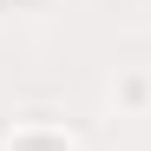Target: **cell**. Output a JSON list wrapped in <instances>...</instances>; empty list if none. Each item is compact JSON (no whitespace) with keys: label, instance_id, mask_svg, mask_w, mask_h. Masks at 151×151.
Returning a JSON list of instances; mask_svg holds the SVG:
<instances>
[{"label":"cell","instance_id":"cell-1","mask_svg":"<svg viewBox=\"0 0 151 151\" xmlns=\"http://www.w3.org/2000/svg\"><path fill=\"white\" fill-rule=\"evenodd\" d=\"M13 151H72V145H66V138H53V132H27Z\"/></svg>","mask_w":151,"mask_h":151}]
</instances>
